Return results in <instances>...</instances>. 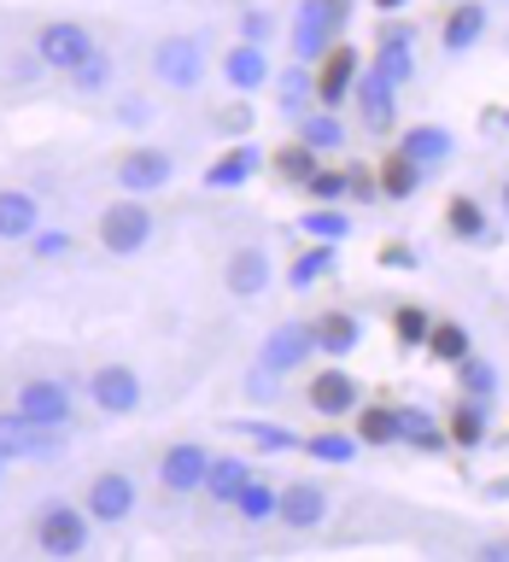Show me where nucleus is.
Segmentation results:
<instances>
[{
  "mask_svg": "<svg viewBox=\"0 0 509 562\" xmlns=\"http://www.w3.org/2000/svg\"><path fill=\"white\" fill-rule=\"evenodd\" d=\"M211 77V47L205 35H165L152 47V82L170 88V94H200Z\"/></svg>",
  "mask_w": 509,
  "mask_h": 562,
  "instance_id": "nucleus-1",
  "label": "nucleus"
},
{
  "mask_svg": "<svg viewBox=\"0 0 509 562\" xmlns=\"http://www.w3.org/2000/svg\"><path fill=\"white\" fill-rule=\"evenodd\" d=\"M152 211L147 200H135V193H123V200H112L94 217V240H100V252H112V258H135V252H147L152 246Z\"/></svg>",
  "mask_w": 509,
  "mask_h": 562,
  "instance_id": "nucleus-2",
  "label": "nucleus"
},
{
  "mask_svg": "<svg viewBox=\"0 0 509 562\" xmlns=\"http://www.w3.org/2000/svg\"><path fill=\"white\" fill-rule=\"evenodd\" d=\"M94 47H100V42H94V30L77 24V18H47V24L35 30V42H30L35 65L53 70V77H70V70H77Z\"/></svg>",
  "mask_w": 509,
  "mask_h": 562,
  "instance_id": "nucleus-3",
  "label": "nucleus"
},
{
  "mask_svg": "<svg viewBox=\"0 0 509 562\" xmlns=\"http://www.w3.org/2000/svg\"><path fill=\"white\" fill-rule=\"evenodd\" d=\"M82 393L100 416H135L140 404H147V381H140L135 363H94L82 381Z\"/></svg>",
  "mask_w": 509,
  "mask_h": 562,
  "instance_id": "nucleus-4",
  "label": "nucleus"
},
{
  "mask_svg": "<svg viewBox=\"0 0 509 562\" xmlns=\"http://www.w3.org/2000/svg\"><path fill=\"white\" fill-rule=\"evenodd\" d=\"M12 404L30 422H42V428H70V422H77V393H70V381H59V375H24Z\"/></svg>",
  "mask_w": 509,
  "mask_h": 562,
  "instance_id": "nucleus-5",
  "label": "nucleus"
},
{
  "mask_svg": "<svg viewBox=\"0 0 509 562\" xmlns=\"http://www.w3.org/2000/svg\"><path fill=\"white\" fill-rule=\"evenodd\" d=\"M88 509L77 504H42L35 509V544H42V557H82L88 551Z\"/></svg>",
  "mask_w": 509,
  "mask_h": 562,
  "instance_id": "nucleus-6",
  "label": "nucleus"
},
{
  "mask_svg": "<svg viewBox=\"0 0 509 562\" xmlns=\"http://www.w3.org/2000/svg\"><path fill=\"white\" fill-rule=\"evenodd\" d=\"M0 451H7L12 463H42V457L65 451V428H42V422H30L18 404H7V411H0Z\"/></svg>",
  "mask_w": 509,
  "mask_h": 562,
  "instance_id": "nucleus-7",
  "label": "nucleus"
},
{
  "mask_svg": "<svg viewBox=\"0 0 509 562\" xmlns=\"http://www.w3.org/2000/svg\"><path fill=\"white\" fill-rule=\"evenodd\" d=\"M135 504H140V486H135L129 469H100L94 481H88V492H82V509H88L94 521H105V527L129 521Z\"/></svg>",
  "mask_w": 509,
  "mask_h": 562,
  "instance_id": "nucleus-8",
  "label": "nucleus"
},
{
  "mask_svg": "<svg viewBox=\"0 0 509 562\" xmlns=\"http://www.w3.org/2000/svg\"><path fill=\"white\" fill-rule=\"evenodd\" d=\"M176 182V158L165 147H129L117 158V188L135 193V200H152Z\"/></svg>",
  "mask_w": 509,
  "mask_h": 562,
  "instance_id": "nucleus-9",
  "label": "nucleus"
},
{
  "mask_svg": "<svg viewBox=\"0 0 509 562\" xmlns=\"http://www.w3.org/2000/svg\"><path fill=\"white\" fill-rule=\"evenodd\" d=\"M205 469H211V451L200 439H176V446H165V457H158V486H165L170 498H193V492H205Z\"/></svg>",
  "mask_w": 509,
  "mask_h": 562,
  "instance_id": "nucleus-10",
  "label": "nucleus"
},
{
  "mask_svg": "<svg viewBox=\"0 0 509 562\" xmlns=\"http://www.w3.org/2000/svg\"><path fill=\"white\" fill-rule=\"evenodd\" d=\"M310 358H316L310 323H275L258 346V369H270V375H293V369H305Z\"/></svg>",
  "mask_w": 509,
  "mask_h": 562,
  "instance_id": "nucleus-11",
  "label": "nucleus"
},
{
  "mask_svg": "<svg viewBox=\"0 0 509 562\" xmlns=\"http://www.w3.org/2000/svg\"><path fill=\"white\" fill-rule=\"evenodd\" d=\"M305 398H310V411L323 416V422H340V416H358V404H363V386H358V375H351V369L328 363L323 375H310Z\"/></svg>",
  "mask_w": 509,
  "mask_h": 562,
  "instance_id": "nucleus-12",
  "label": "nucleus"
},
{
  "mask_svg": "<svg viewBox=\"0 0 509 562\" xmlns=\"http://www.w3.org/2000/svg\"><path fill=\"white\" fill-rule=\"evenodd\" d=\"M270 281H275V258L263 252L258 240H246V246H235V252L223 258V288L235 299H263Z\"/></svg>",
  "mask_w": 509,
  "mask_h": 562,
  "instance_id": "nucleus-13",
  "label": "nucleus"
},
{
  "mask_svg": "<svg viewBox=\"0 0 509 562\" xmlns=\"http://www.w3.org/2000/svg\"><path fill=\"white\" fill-rule=\"evenodd\" d=\"M351 100H358V117L369 135H393L398 123V82H386L375 65L358 70V88H351Z\"/></svg>",
  "mask_w": 509,
  "mask_h": 562,
  "instance_id": "nucleus-14",
  "label": "nucleus"
},
{
  "mask_svg": "<svg viewBox=\"0 0 509 562\" xmlns=\"http://www.w3.org/2000/svg\"><path fill=\"white\" fill-rule=\"evenodd\" d=\"M328 516H333V498H328L323 481H287V486H281V509H275L281 527L310 533V527H323Z\"/></svg>",
  "mask_w": 509,
  "mask_h": 562,
  "instance_id": "nucleus-15",
  "label": "nucleus"
},
{
  "mask_svg": "<svg viewBox=\"0 0 509 562\" xmlns=\"http://www.w3.org/2000/svg\"><path fill=\"white\" fill-rule=\"evenodd\" d=\"M358 47H340L333 42L323 53V65H316V105H328V112H340V105L351 100V88H358Z\"/></svg>",
  "mask_w": 509,
  "mask_h": 562,
  "instance_id": "nucleus-16",
  "label": "nucleus"
},
{
  "mask_svg": "<svg viewBox=\"0 0 509 562\" xmlns=\"http://www.w3.org/2000/svg\"><path fill=\"white\" fill-rule=\"evenodd\" d=\"M223 82H228V94H258L263 82L275 77V65H270V53H263L258 42H235V47H223Z\"/></svg>",
  "mask_w": 509,
  "mask_h": 562,
  "instance_id": "nucleus-17",
  "label": "nucleus"
},
{
  "mask_svg": "<svg viewBox=\"0 0 509 562\" xmlns=\"http://www.w3.org/2000/svg\"><path fill=\"white\" fill-rule=\"evenodd\" d=\"M369 65H375L386 82L410 88V82H416V30H410V24H386L381 42H375V59H369Z\"/></svg>",
  "mask_w": 509,
  "mask_h": 562,
  "instance_id": "nucleus-18",
  "label": "nucleus"
},
{
  "mask_svg": "<svg viewBox=\"0 0 509 562\" xmlns=\"http://www.w3.org/2000/svg\"><path fill=\"white\" fill-rule=\"evenodd\" d=\"M445 439L456 451H480L491 439V398H468L456 393V404L445 411Z\"/></svg>",
  "mask_w": 509,
  "mask_h": 562,
  "instance_id": "nucleus-19",
  "label": "nucleus"
},
{
  "mask_svg": "<svg viewBox=\"0 0 509 562\" xmlns=\"http://www.w3.org/2000/svg\"><path fill=\"white\" fill-rule=\"evenodd\" d=\"M258 474V463L252 457H240V451H211V469H205V498L217 504V509H228L240 498V486Z\"/></svg>",
  "mask_w": 509,
  "mask_h": 562,
  "instance_id": "nucleus-20",
  "label": "nucleus"
},
{
  "mask_svg": "<svg viewBox=\"0 0 509 562\" xmlns=\"http://www.w3.org/2000/svg\"><path fill=\"white\" fill-rule=\"evenodd\" d=\"M258 165H263V153L252 147V140H235L228 153H217V158L205 165V188H211V193H235V188H246V182L258 176Z\"/></svg>",
  "mask_w": 509,
  "mask_h": 562,
  "instance_id": "nucleus-21",
  "label": "nucleus"
},
{
  "mask_svg": "<svg viewBox=\"0 0 509 562\" xmlns=\"http://www.w3.org/2000/svg\"><path fill=\"white\" fill-rule=\"evenodd\" d=\"M310 340H316V351H323L328 363H340V358H351V351L363 346V323L351 311H323L310 323Z\"/></svg>",
  "mask_w": 509,
  "mask_h": 562,
  "instance_id": "nucleus-22",
  "label": "nucleus"
},
{
  "mask_svg": "<svg viewBox=\"0 0 509 562\" xmlns=\"http://www.w3.org/2000/svg\"><path fill=\"white\" fill-rule=\"evenodd\" d=\"M310 105H316V65H298V59H293V65L275 77V112L287 117V123H298Z\"/></svg>",
  "mask_w": 509,
  "mask_h": 562,
  "instance_id": "nucleus-23",
  "label": "nucleus"
},
{
  "mask_svg": "<svg viewBox=\"0 0 509 562\" xmlns=\"http://www.w3.org/2000/svg\"><path fill=\"white\" fill-rule=\"evenodd\" d=\"M398 153H404V158H416L421 170H439V165H445V158L456 153V135L445 130V123H416V130H404Z\"/></svg>",
  "mask_w": 509,
  "mask_h": 562,
  "instance_id": "nucleus-24",
  "label": "nucleus"
},
{
  "mask_svg": "<svg viewBox=\"0 0 509 562\" xmlns=\"http://www.w3.org/2000/svg\"><path fill=\"white\" fill-rule=\"evenodd\" d=\"M42 228V200L30 188H0V240H30Z\"/></svg>",
  "mask_w": 509,
  "mask_h": 562,
  "instance_id": "nucleus-25",
  "label": "nucleus"
},
{
  "mask_svg": "<svg viewBox=\"0 0 509 562\" xmlns=\"http://www.w3.org/2000/svg\"><path fill=\"white\" fill-rule=\"evenodd\" d=\"M480 35H486V0H451L445 30H439L445 53H468L474 42H480Z\"/></svg>",
  "mask_w": 509,
  "mask_h": 562,
  "instance_id": "nucleus-26",
  "label": "nucleus"
},
{
  "mask_svg": "<svg viewBox=\"0 0 509 562\" xmlns=\"http://www.w3.org/2000/svg\"><path fill=\"white\" fill-rule=\"evenodd\" d=\"M398 446H416V451H445V416L421 411V404H404L398 411Z\"/></svg>",
  "mask_w": 509,
  "mask_h": 562,
  "instance_id": "nucleus-27",
  "label": "nucleus"
},
{
  "mask_svg": "<svg viewBox=\"0 0 509 562\" xmlns=\"http://www.w3.org/2000/svg\"><path fill=\"white\" fill-rule=\"evenodd\" d=\"M333 270H340V252H333V240H310L305 252L287 263V288H293V293H310L316 281L333 276Z\"/></svg>",
  "mask_w": 509,
  "mask_h": 562,
  "instance_id": "nucleus-28",
  "label": "nucleus"
},
{
  "mask_svg": "<svg viewBox=\"0 0 509 562\" xmlns=\"http://www.w3.org/2000/svg\"><path fill=\"white\" fill-rule=\"evenodd\" d=\"M246 527H270L275 521V509H281V486L275 481H263V474H252V481L240 486V498L228 504Z\"/></svg>",
  "mask_w": 509,
  "mask_h": 562,
  "instance_id": "nucleus-29",
  "label": "nucleus"
},
{
  "mask_svg": "<svg viewBox=\"0 0 509 562\" xmlns=\"http://www.w3.org/2000/svg\"><path fill=\"white\" fill-rule=\"evenodd\" d=\"M293 130H298V140H305L310 153H340L346 147V123H340V112H328V105H310Z\"/></svg>",
  "mask_w": 509,
  "mask_h": 562,
  "instance_id": "nucleus-30",
  "label": "nucleus"
},
{
  "mask_svg": "<svg viewBox=\"0 0 509 562\" xmlns=\"http://www.w3.org/2000/svg\"><path fill=\"white\" fill-rule=\"evenodd\" d=\"M228 434L252 439L258 451H305V439H298L287 422H263V416H235L228 422Z\"/></svg>",
  "mask_w": 509,
  "mask_h": 562,
  "instance_id": "nucleus-31",
  "label": "nucleus"
},
{
  "mask_svg": "<svg viewBox=\"0 0 509 562\" xmlns=\"http://www.w3.org/2000/svg\"><path fill=\"white\" fill-rule=\"evenodd\" d=\"M445 223H451L456 240H474V246H491V240H498V235H491V223H486V205L474 200V193H456V200L445 205Z\"/></svg>",
  "mask_w": 509,
  "mask_h": 562,
  "instance_id": "nucleus-32",
  "label": "nucleus"
},
{
  "mask_svg": "<svg viewBox=\"0 0 509 562\" xmlns=\"http://www.w3.org/2000/svg\"><path fill=\"white\" fill-rule=\"evenodd\" d=\"M112 77H117V65H112V53H105V47H94V53H88V59L77 65V70H70V94H82V100H105V94H112Z\"/></svg>",
  "mask_w": 509,
  "mask_h": 562,
  "instance_id": "nucleus-33",
  "label": "nucleus"
},
{
  "mask_svg": "<svg viewBox=\"0 0 509 562\" xmlns=\"http://www.w3.org/2000/svg\"><path fill=\"white\" fill-rule=\"evenodd\" d=\"M375 176H381V193H386V200H416L421 182H428V170H421L416 158H404V153H393Z\"/></svg>",
  "mask_w": 509,
  "mask_h": 562,
  "instance_id": "nucleus-34",
  "label": "nucleus"
},
{
  "mask_svg": "<svg viewBox=\"0 0 509 562\" xmlns=\"http://www.w3.org/2000/svg\"><path fill=\"white\" fill-rule=\"evenodd\" d=\"M358 451H363V439L358 434H340V428H323V434L305 439V457H310V463H328V469H346Z\"/></svg>",
  "mask_w": 509,
  "mask_h": 562,
  "instance_id": "nucleus-35",
  "label": "nucleus"
},
{
  "mask_svg": "<svg viewBox=\"0 0 509 562\" xmlns=\"http://www.w3.org/2000/svg\"><path fill=\"white\" fill-rule=\"evenodd\" d=\"M451 369H456V393H468V398H491V393L504 386L498 363H491V358H474V351H468L463 363H451Z\"/></svg>",
  "mask_w": 509,
  "mask_h": 562,
  "instance_id": "nucleus-36",
  "label": "nucleus"
},
{
  "mask_svg": "<svg viewBox=\"0 0 509 562\" xmlns=\"http://www.w3.org/2000/svg\"><path fill=\"white\" fill-rule=\"evenodd\" d=\"M298 235H310V240H333L340 246L346 235H351V217L340 205H310L305 217H298Z\"/></svg>",
  "mask_w": 509,
  "mask_h": 562,
  "instance_id": "nucleus-37",
  "label": "nucleus"
},
{
  "mask_svg": "<svg viewBox=\"0 0 509 562\" xmlns=\"http://www.w3.org/2000/svg\"><path fill=\"white\" fill-rule=\"evenodd\" d=\"M316 165H323V153H310L305 140H287V147L275 153V176H281V182H293V188H305L316 176Z\"/></svg>",
  "mask_w": 509,
  "mask_h": 562,
  "instance_id": "nucleus-38",
  "label": "nucleus"
},
{
  "mask_svg": "<svg viewBox=\"0 0 509 562\" xmlns=\"http://www.w3.org/2000/svg\"><path fill=\"white\" fill-rule=\"evenodd\" d=\"M358 439L363 446H398V411H386V404H358Z\"/></svg>",
  "mask_w": 509,
  "mask_h": 562,
  "instance_id": "nucleus-39",
  "label": "nucleus"
},
{
  "mask_svg": "<svg viewBox=\"0 0 509 562\" xmlns=\"http://www.w3.org/2000/svg\"><path fill=\"white\" fill-rule=\"evenodd\" d=\"M428 351H433L439 363H463L468 351H474V340H468V328H463V323H433Z\"/></svg>",
  "mask_w": 509,
  "mask_h": 562,
  "instance_id": "nucleus-40",
  "label": "nucleus"
},
{
  "mask_svg": "<svg viewBox=\"0 0 509 562\" xmlns=\"http://www.w3.org/2000/svg\"><path fill=\"white\" fill-rule=\"evenodd\" d=\"M393 328H398V346H404V351H416V346H428V334H433V316L421 311V305H398Z\"/></svg>",
  "mask_w": 509,
  "mask_h": 562,
  "instance_id": "nucleus-41",
  "label": "nucleus"
},
{
  "mask_svg": "<svg viewBox=\"0 0 509 562\" xmlns=\"http://www.w3.org/2000/svg\"><path fill=\"white\" fill-rule=\"evenodd\" d=\"M305 193H310V205H340L346 200V170H323V165H316V176H310V182H305Z\"/></svg>",
  "mask_w": 509,
  "mask_h": 562,
  "instance_id": "nucleus-42",
  "label": "nucleus"
},
{
  "mask_svg": "<svg viewBox=\"0 0 509 562\" xmlns=\"http://www.w3.org/2000/svg\"><path fill=\"white\" fill-rule=\"evenodd\" d=\"M240 42L270 47V42H275V12H270V7H246V12H240Z\"/></svg>",
  "mask_w": 509,
  "mask_h": 562,
  "instance_id": "nucleus-43",
  "label": "nucleus"
},
{
  "mask_svg": "<svg viewBox=\"0 0 509 562\" xmlns=\"http://www.w3.org/2000/svg\"><path fill=\"white\" fill-rule=\"evenodd\" d=\"M35 258H65L70 246H77V235H70V228H35V235L24 240Z\"/></svg>",
  "mask_w": 509,
  "mask_h": 562,
  "instance_id": "nucleus-44",
  "label": "nucleus"
},
{
  "mask_svg": "<svg viewBox=\"0 0 509 562\" xmlns=\"http://www.w3.org/2000/svg\"><path fill=\"white\" fill-rule=\"evenodd\" d=\"M112 117L123 123V130H147V123H152V100H140V94H123V100L112 105Z\"/></svg>",
  "mask_w": 509,
  "mask_h": 562,
  "instance_id": "nucleus-45",
  "label": "nucleus"
},
{
  "mask_svg": "<svg viewBox=\"0 0 509 562\" xmlns=\"http://www.w3.org/2000/svg\"><path fill=\"white\" fill-rule=\"evenodd\" d=\"M346 188H351L346 200H358V205H375V200H381V176H375V170H363V165H358V170H346Z\"/></svg>",
  "mask_w": 509,
  "mask_h": 562,
  "instance_id": "nucleus-46",
  "label": "nucleus"
},
{
  "mask_svg": "<svg viewBox=\"0 0 509 562\" xmlns=\"http://www.w3.org/2000/svg\"><path fill=\"white\" fill-rule=\"evenodd\" d=\"M246 393H252L258 404H270V398H281V375H270V369H252V375H246Z\"/></svg>",
  "mask_w": 509,
  "mask_h": 562,
  "instance_id": "nucleus-47",
  "label": "nucleus"
},
{
  "mask_svg": "<svg viewBox=\"0 0 509 562\" xmlns=\"http://www.w3.org/2000/svg\"><path fill=\"white\" fill-rule=\"evenodd\" d=\"M217 123H223V135H246V130H252V112H246V100H235V105H223V112H217Z\"/></svg>",
  "mask_w": 509,
  "mask_h": 562,
  "instance_id": "nucleus-48",
  "label": "nucleus"
},
{
  "mask_svg": "<svg viewBox=\"0 0 509 562\" xmlns=\"http://www.w3.org/2000/svg\"><path fill=\"white\" fill-rule=\"evenodd\" d=\"M381 263H386V270H416V252H410V246H386V252H381Z\"/></svg>",
  "mask_w": 509,
  "mask_h": 562,
  "instance_id": "nucleus-49",
  "label": "nucleus"
},
{
  "mask_svg": "<svg viewBox=\"0 0 509 562\" xmlns=\"http://www.w3.org/2000/svg\"><path fill=\"white\" fill-rule=\"evenodd\" d=\"M480 557H486V562H509V539H491V544H480Z\"/></svg>",
  "mask_w": 509,
  "mask_h": 562,
  "instance_id": "nucleus-50",
  "label": "nucleus"
},
{
  "mask_svg": "<svg viewBox=\"0 0 509 562\" xmlns=\"http://www.w3.org/2000/svg\"><path fill=\"white\" fill-rule=\"evenodd\" d=\"M369 7H375V12H404L410 0H369Z\"/></svg>",
  "mask_w": 509,
  "mask_h": 562,
  "instance_id": "nucleus-51",
  "label": "nucleus"
},
{
  "mask_svg": "<svg viewBox=\"0 0 509 562\" xmlns=\"http://www.w3.org/2000/svg\"><path fill=\"white\" fill-rule=\"evenodd\" d=\"M498 211H504V223H509V176H504V188H498Z\"/></svg>",
  "mask_w": 509,
  "mask_h": 562,
  "instance_id": "nucleus-52",
  "label": "nucleus"
},
{
  "mask_svg": "<svg viewBox=\"0 0 509 562\" xmlns=\"http://www.w3.org/2000/svg\"><path fill=\"white\" fill-rule=\"evenodd\" d=\"M486 498H509V481H491V486H486Z\"/></svg>",
  "mask_w": 509,
  "mask_h": 562,
  "instance_id": "nucleus-53",
  "label": "nucleus"
},
{
  "mask_svg": "<svg viewBox=\"0 0 509 562\" xmlns=\"http://www.w3.org/2000/svg\"><path fill=\"white\" fill-rule=\"evenodd\" d=\"M7 463H12V457H7V451H0V481H7Z\"/></svg>",
  "mask_w": 509,
  "mask_h": 562,
  "instance_id": "nucleus-54",
  "label": "nucleus"
},
{
  "mask_svg": "<svg viewBox=\"0 0 509 562\" xmlns=\"http://www.w3.org/2000/svg\"><path fill=\"white\" fill-rule=\"evenodd\" d=\"M504 123H509V117H504Z\"/></svg>",
  "mask_w": 509,
  "mask_h": 562,
  "instance_id": "nucleus-55",
  "label": "nucleus"
}]
</instances>
